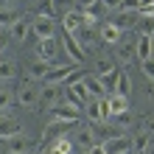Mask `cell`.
I'll return each instance as SVG.
<instances>
[{
    "label": "cell",
    "instance_id": "1",
    "mask_svg": "<svg viewBox=\"0 0 154 154\" xmlns=\"http://www.w3.org/2000/svg\"><path fill=\"white\" fill-rule=\"evenodd\" d=\"M62 101V84H48V81H42L39 87V104L48 106V109H53Z\"/></svg>",
    "mask_w": 154,
    "mask_h": 154
},
{
    "label": "cell",
    "instance_id": "2",
    "mask_svg": "<svg viewBox=\"0 0 154 154\" xmlns=\"http://www.w3.org/2000/svg\"><path fill=\"white\" fill-rule=\"evenodd\" d=\"M67 90V95H70V101L79 104V106H87L90 101V93H87V87H84V79H79V81H67V84H62Z\"/></svg>",
    "mask_w": 154,
    "mask_h": 154
},
{
    "label": "cell",
    "instance_id": "3",
    "mask_svg": "<svg viewBox=\"0 0 154 154\" xmlns=\"http://www.w3.org/2000/svg\"><path fill=\"white\" fill-rule=\"evenodd\" d=\"M31 149H34V140L28 134H23V132L6 140V151L8 154H31Z\"/></svg>",
    "mask_w": 154,
    "mask_h": 154
},
{
    "label": "cell",
    "instance_id": "4",
    "mask_svg": "<svg viewBox=\"0 0 154 154\" xmlns=\"http://www.w3.org/2000/svg\"><path fill=\"white\" fill-rule=\"evenodd\" d=\"M106 154H132V140L126 134H118V137H109L101 143Z\"/></svg>",
    "mask_w": 154,
    "mask_h": 154
},
{
    "label": "cell",
    "instance_id": "5",
    "mask_svg": "<svg viewBox=\"0 0 154 154\" xmlns=\"http://www.w3.org/2000/svg\"><path fill=\"white\" fill-rule=\"evenodd\" d=\"M84 109H87V118L95 121V123H101V121L109 118V112H106V98H90Z\"/></svg>",
    "mask_w": 154,
    "mask_h": 154
},
{
    "label": "cell",
    "instance_id": "6",
    "mask_svg": "<svg viewBox=\"0 0 154 154\" xmlns=\"http://www.w3.org/2000/svg\"><path fill=\"white\" fill-rule=\"evenodd\" d=\"M31 31L37 34V39H53V34H56L53 17H37V20L31 23Z\"/></svg>",
    "mask_w": 154,
    "mask_h": 154
},
{
    "label": "cell",
    "instance_id": "7",
    "mask_svg": "<svg viewBox=\"0 0 154 154\" xmlns=\"http://www.w3.org/2000/svg\"><path fill=\"white\" fill-rule=\"evenodd\" d=\"M53 118H62V121H79L81 118V106L73 101H59L53 106Z\"/></svg>",
    "mask_w": 154,
    "mask_h": 154
},
{
    "label": "cell",
    "instance_id": "8",
    "mask_svg": "<svg viewBox=\"0 0 154 154\" xmlns=\"http://www.w3.org/2000/svg\"><path fill=\"white\" fill-rule=\"evenodd\" d=\"M79 45H81V51H98L101 48V31H95V28H81V37H79Z\"/></svg>",
    "mask_w": 154,
    "mask_h": 154
},
{
    "label": "cell",
    "instance_id": "9",
    "mask_svg": "<svg viewBox=\"0 0 154 154\" xmlns=\"http://www.w3.org/2000/svg\"><path fill=\"white\" fill-rule=\"evenodd\" d=\"M73 73H76V62H70V65H59V67H51L48 70L45 81H48V84H62V81H67Z\"/></svg>",
    "mask_w": 154,
    "mask_h": 154
},
{
    "label": "cell",
    "instance_id": "10",
    "mask_svg": "<svg viewBox=\"0 0 154 154\" xmlns=\"http://www.w3.org/2000/svg\"><path fill=\"white\" fill-rule=\"evenodd\" d=\"M106 112H109V118H118V115H123V112H129V98L126 95H106Z\"/></svg>",
    "mask_w": 154,
    "mask_h": 154
},
{
    "label": "cell",
    "instance_id": "11",
    "mask_svg": "<svg viewBox=\"0 0 154 154\" xmlns=\"http://www.w3.org/2000/svg\"><path fill=\"white\" fill-rule=\"evenodd\" d=\"M62 42H65V51L70 53V59L76 62H84V51H81V45H79V39L73 37V34H67V31H62Z\"/></svg>",
    "mask_w": 154,
    "mask_h": 154
},
{
    "label": "cell",
    "instance_id": "12",
    "mask_svg": "<svg viewBox=\"0 0 154 154\" xmlns=\"http://www.w3.org/2000/svg\"><path fill=\"white\" fill-rule=\"evenodd\" d=\"M17 104H20V106H34V104H39V87L23 84L20 93H17Z\"/></svg>",
    "mask_w": 154,
    "mask_h": 154
},
{
    "label": "cell",
    "instance_id": "13",
    "mask_svg": "<svg viewBox=\"0 0 154 154\" xmlns=\"http://www.w3.org/2000/svg\"><path fill=\"white\" fill-rule=\"evenodd\" d=\"M134 56H137V42H118L115 45V59L121 65H129Z\"/></svg>",
    "mask_w": 154,
    "mask_h": 154
},
{
    "label": "cell",
    "instance_id": "14",
    "mask_svg": "<svg viewBox=\"0 0 154 154\" xmlns=\"http://www.w3.org/2000/svg\"><path fill=\"white\" fill-rule=\"evenodd\" d=\"M56 51H59L56 39H39L37 42V59H42V62H53Z\"/></svg>",
    "mask_w": 154,
    "mask_h": 154
},
{
    "label": "cell",
    "instance_id": "15",
    "mask_svg": "<svg viewBox=\"0 0 154 154\" xmlns=\"http://www.w3.org/2000/svg\"><path fill=\"white\" fill-rule=\"evenodd\" d=\"M67 34H76L79 28H84V14L81 11H65V20H62Z\"/></svg>",
    "mask_w": 154,
    "mask_h": 154
},
{
    "label": "cell",
    "instance_id": "16",
    "mask_svg": "<svg viewBox=\"0 0 154 154\" xmlns=\"http://www.w3.org/2000/svg\"><path fill=\"white\" fill-rule=\"evenodd\" d=\"M20 123L14 121V118H8V115H0V137L8 140V137H14V134H20Z\"/></svg>",
    "mask_w": 154,
    "mask_h": 154
},
{
    "label": "cell",
    "instance_id": "17",
    "mask_svg": "<svg viewBox=\"0 0 154 154\" xmlns=\"http://www.w3.org/2000/svg\"><path fill=\"white\" fill-rule=\"evenodd\" d=\"M121 28H118L115 23H106V25H101V42H109V45H118L121 42Z\"/></svg>",
    "mask_w": 154,
    "mask_h": 154
},
{
    "label": "cell",
    "instance_id": "18",
    "mask_svg": "<svg viewBox=\"0 0 154 154\" xmlns=\"http://www.w3.org/2000/svg\"><path fill=\"white\" fill-rule=\"evenodd\" d=\"M137 17H140L137 11H121L112 23H115L121 31H123V28H137Z\"/></svg>",
    "mask_w": 154,
    "mask_h": 154
},
{
    "label": "cell",
    "instance_id": "19",
    "mask_svg": "<svg viewBox=\"0 0 154 154\" xmlns=\"http://www.w3.org/2000/svg\"><path fill=\"white\" fill-rule=\"evenodd\" d=\"M28 31H31V23L20 17V20H17L11 28H8V37H11V39H17V42H23L25 37H28Z\"/></svg>",
    "mask_w": 154,
    "mask_h": 154
},
{
    "label": "cell",
    "instance_id": "20",
    "mask_svg": "<svg viewBox=\"0 0 154 154\" xmlns=\"http://www.w3.org/2000/svg\"><path fill=\"white\" fill-rule=\"evenodd\" d=\"M118 79H121V70H109V73H104V76H98V81H101V87H104V93H115V87H118Z\"/></svg>",
    "mask_w": 154,
    "mask_h": 154
},
{
    "label": "cell",
    "instance_id": "21",
    "mask_svg": "<svg viewBox=\"0 0 154 154\" xmlns=\"http://www.w3.org/2000/svg\"><path fill=\"white\" fill-rule=\"evenodd\" d=\"M20 20V14H17V8L14 6H6V3H0V28H3V25H8V28H11V25Z\"/></svg>",
    "mask_w": 154,
    "mask_h": 154
},
{
    "label": "cell",
    "instance_id": "22",
    "mask_svg": "<svg viewBox=\"0 0 154 154\" xmlns=\"http://www.w3.org/2000/svg\"><path fill=\"white\" fill-rule=\"evenodd\" d=\"M84 87H87L90 98H104V87H101V81H98V76H87L84 73Z\"/></svg>",
    "mask_w": 154,
    "mask_h": 154
},
{
    "label": "cell",
    "instance_id": "23",
    "mask_svg": "<svg viewBox=\"0 0 154 154\" xmlns=\"http://www.w3.org/2000/svg\"><path fill=\"white\" fill-rule=\"evenodd\" d=\"M48 70H51V62L37 59V62H31V65H28V76H31V79H42V81H45Z\"/></svg>",
    "mask_w": 154,
    "mask_h": 154
},
{
    "label": "cell",
    "instance_id": "24",
    "mask_svg": "<svg viewBox=\"0 0 154 154\" xmlns=\"http://www.w3.org/2000/svg\"><path fill=\"white\" fill-rule=\"evenodd\" d=\"M137 59L140 62L151 59V37H149V34H140V37H137Z\"/></svg>",
    "mask_w": 154,
    "mask_h": 154
},
{
    "label": "cell",
    "instance_id": "25",
    "mask_svg": "<svg viewBox=\"0 0 154 154\" xmlns=\"http://www.w3.org/2000/svg\"><path fill=\"white\" fill-rule=\"evenodd\" d=\"M149 146H151V134L143 132V134H137V137L132 140V154H146Z\"/></svg>",
    "mask_w": 154,
    "mask_h": 154
},
{
    "label": "cell",
    "instance_id": "26",
    "mask_svg": "<svg viewBox=\"0 0 154 154\" xmlns=\"http://www.w3.org/2000/svg\"><path fill=\"white\" fill-rule=\"evenodd\" d=\"M79 121H62V118H53V121L48 123V134H62V132H67V129H73Z\"/></svg>",
    "mask_w": 154,
    "mask_h": 154
},
{
    "label": "cell",
    "instance_id": "27",
    "mask_svg": "<svg viewBox=\"0 0 154 154\" xmlns=\"http://www.w3.org/2000/svg\"><path fill=\"white\" fill-rule=\"evenodd\" d=\"M76 143H79V146H84V149L90 151V149L95 146V137H93V129H90V126H84V129H79V132H76Z\"/></svg>",
    "mask_w": 154,
    "mask_h": 154
},
{
    "label": "cell",
    "instance_id": "28",
    "mask_svg": "<svg viewBox=\"0 0 154 154\" xmlns=\"http://www.w3.org/2000/svg\"><path fill=\"white\" fill-rule=\"evenodd\" d=\"M51 154H73V140L67 137H59L51 143Z\"/></svg>",
    "mask_w": 154,
    "mask_h": 154
},
{
    "label": "cell",
    "instance_id": "29",
    "mask_svg": "<svg viewBox=\"0 0 154 154\" xmlns=\"http://www.w3.org/2000/svg\"><path fill=\"white\" fill-rule=\"evenodd\" d=\"M14 76H17L14 62L11 59H0V81H8V79H14Z\"/></svg>",
    "mask_w": 154,
    "mask_h": 154
},
{
    "label": "cell",
    "instance_id": "30",
    "mask_svg": "<svg viewBox=\"0 0 154 154\" xmlns=\"http://www.w3.org/2000/svg\"><path fill=\"white\" fill-rule=\"evenodd\" d=\"M115 93H118V95H126V98H129V93H132V81H129V76H126L123 70H121V79H118Z\"/></svg>",
    "mask_w": 154,
    "mask_h": 154
},
{
    "label": "cell",
    "instance_id": "31",
    "mask_svg": "<svg viewBox=\"0 0 154 154\" xmlns=\"http://www.w3.org/2000/svg\"><path fill=\"white\" fill-rule=\"evenodd\" d=\"M109 70H115L112 59L109 56H98V62H95V76H104V73H109Z\"/></svg>",
    "mask_w": 154,
    "mask_h": 154
},
{
    "label": "cell",
    "instance_id": "32",
    "mask_svg": "<svg viewBox=\"0 0 154 154\" xmlns=\"http://www.w3.org/2000/svg\"><path fill=\"white\" fill-rule=\"evenodd\" d=\"M11 101H17V98L11 95V90L0 87V109H8V106H11Z\"/></svg>",
    "mask_w": 154,
    "mask_h": 154
},
{
    "label": "cell",
    "instance_id": "33",
    "mask_svg": "<svg viewBox=\"0 0 154 154\" xmlns=\"http://www.w3.org/2000/svg\"><path fill=\"white\" fill-rule=\"evenodd\" d=\"M39 17H53V0H42L39 3Z\"/></svg>",
    "mask_w": 154,
    "mask_h": 154
},
{
    "label": "cell",
    "instance_id": "34",
    "mask_svg": "<svg viewBox=\"0 0 154 154\" xmlns=\"http://www.w3.org/2000/svg\"><path fill=\"white\" fill-rule=\"evenodd\" d=\"M140 67H143V73H146V76L154 81V59H146V62H140Z\"/></svg>",
    "mask_w": 154,
    "mask_h": 154
},
{
    "label": "cell",
    "instance_id": "35",
    "mask_svg": "<svg viewBox=\"0 0 154 154\" xmlns=\"http://www.w3.org/2000/svg\"><path fill=\"white\" fill-rule=\"evenodd\" d=\"M137 14H140V17H149V20H151V17H154V0H151V3H146V6H140V8H137Z\"/></svg>",
    "mask_w": 154,
    "mask_h": 154
},
{
    "label": "cell",
    "instance_id": "36",
    "mask_svg": "<svg viewBox=\"0 0 154 154\" xmlns=\"http://www.w3.org/2000/svg\"><path fill=\"white\" fill-rule=\"evenodd\" d=\"M101 6H104V8H109V11H115V8H121V6H123V0H101Z\"/></svg>",
    "mask_w": 154,
    "mask_h": 154
},
{
    "label": "cell",
    "instance_id": "37",
    "mask_svg": "<svg viewBox=\"0 0 154 154\" xmlns=\"http://www.w3.org/2000/svg\"><path fill=\"white\" fill-rule=\"evenodd\" d=\"M6 48H8V34H6V31H0V53H3Z\"/></svg>",
    "mask_w": 154,
    "mask_h": 154
},
{
    "label": "cell",
    "instance_id": "38",
    "mask_svg": "<svg viewBox=\"0 0 154 154\" xmlns=\"http://www.w3.org/2000/svg\"><path fill=\"white\" fill-rule=\"evenodd\" d=\"M146 132L154 137V115H151V118H146Z\"/></svg>",
    "mask_w": 154,
    "mask_h": 154
},
{
    "label": "cell",
    "instance_id": "39",
    "mask_svg": "<svg viewBox=\"0 0 154 154\" xmlns=\"http://www.w3.org/2000/svg\"><path fill=\"white\" fill-rule=\"evenodd\" d=\"M87 154H106V151H104V146H101V143H95V146H93V149H90Z\"/></svg>",
    "mask_w": 154,
    "mask_h": 154
},
{
    "label": "cell",
    "instance_id": "40",
    "mask_svg": "<svg viewBox=\"0 0 154 154\" xmlns=\"http://www.w3.org/2000/svg\"><path fill=\"white\" fill-rule=\"evenodd\" d=\"M151 59H154V34H151Z\"/></svg>",
    "mask_w": 154,
    "mask_h": 154
},
{
    "label": "cell",
    "instance_id": "41",
    "mask_svg": "<svg viewBox=\"0 0 154 154\" xmlns=\"http://www.w3.org/2000/svg\"><path fill=\"white\" fill-rule=\"evenodd\" d=\"M3 3H6V6H14V3H17V0H3Z\"/></svg>",
    "mask_w": 154,
    "mask_h": 154
},
{
    "label": "cell",
    "instance_id": "42",
    "mask_svg": "<svg viewBox=\"0 0 154 154\" xmlns=\"http://www.w3.org/2000/svg\"><path fill=\"white\" fill-rule=\"evenodd\" d=\"M146 3H151V0H140V6H146Z\"/></svg>",
    "mask_w": 154,
    "mask_h": 154
},
{
    "label": "cell",
    "instance_id": "43",
    "mask_svg": "<svg viewBox=\"0 0 154 154\" xmlns=\"http://www.w3.org/2000/svg\"><path fill=\"white\" fill-rule=\"evenodd\" d=\"M0 31H3V28H0Z\"/></svg>",
    "mask_w": 154,
    "mask_h": 154
},
{
    "label": "cell",
    "instance_id": "44",
    "mask_svg": "<svg viewBox=\"0 0 154 154\" xmlns=\"http://www.w3.org/2000/svg\"><path fill=\"white\" fill-rule=\"evenodd\" d=\"M84 154H87V151H84Z\"/></svg>",
    "mask_w": 154,
    "mask_h": 154
}]
</instances>
